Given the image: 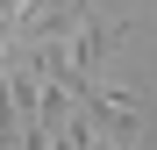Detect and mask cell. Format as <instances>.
Masks as SVG:
<instances>
[{
	"instance_id": "obj_1",
	"label": "cell",
	"mask_w": 157,
	"mask_h": 150,
	"mask_svg": "<svg viewBox=\"0 0 157 150\" xmlns=\"http://www.w3.org/2000/svg\"><path fill=\"white\" fill-rule=\"evenodd\" d=\"M136 100L143 93H128V86H107V93H86V100H78V114H86L93 121V136H107V143H128V136H136V121H143V107H136Z\"/></svg>"
}]
</instances>
